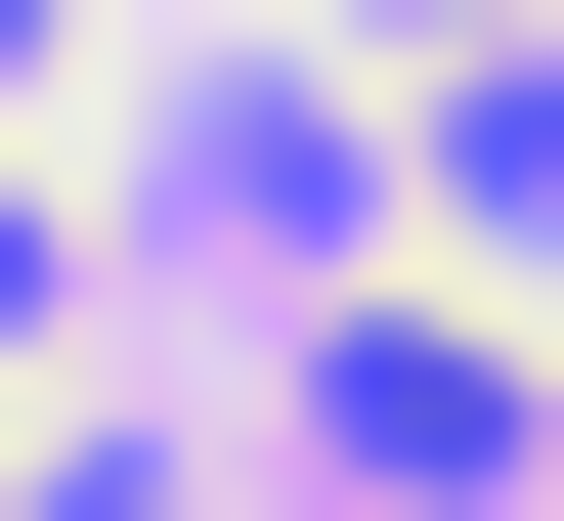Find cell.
I'll return each instance as SVG.
<instances>
[{
	"mask_svg": "<svg viewBox=\"0 0 564 521\" xmlns=\"http://www.w3.org/2000/svg\"><path fill=\"white\" fill-rule=\"evenodd\" d=\"M434 218H564V44H478V87H434Z\"/></svg>",
	"mask_w": 564,
	"mask_h": 521,
	"instance_id": "2",
	"label": "cell"
},
{
	"mask_svg": "<svg viewBox=\"0 0 564 521\" xmlns=\"http://www.w3.org/2000/svg\"><path fill=\"white\" fill-rule=\"evenodd\" d=\"M0 304H44V218H0Z\"/></svg>",
	"mask_w": 564,
	"mask_h": 521,
	"instance_id": "3",
	"label": "cell"
},
{
	"mask_svg": "<svg viewBox=\"0 0 564 521\" xmlns=\"http://www.w3.org/2000/svg\"><path fill=\"white\" fill-rule=\"evenodd\" d=\"M304 435L478 521V478H564V348H521V304H348V348H304Z\"/></svg>",
	"mask_w": 564,
	"mask_h": 521,
	"instance_id": "1",
	"label": "cell"
}]
</instances>
